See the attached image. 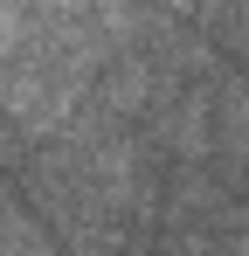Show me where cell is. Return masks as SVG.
<instances>
[{
	"label": "cell",
	"instance_id": "7a4b0ae2",
	"mask_svg": "<svg viewBox=\"0 0 249 256\" xmlns=\"http://www.w3.org/2000/svg\"><path fill=\"white\" fill-rule=\"evenodd\" d=\"M0 256H56L48 236H42V222L21 201H7V194H0Z\"/></svg>",
	"mask_w": 249,
	"mask_h": 256
},
{
	"label": "cell",
	"instance_id": "6da1fadb",
	"mask_svg": "<svg viewBox=\"0 0 249 256\" xmlns=\"http://www.w3.org/2000/svg\"><path fill=\"white\" fill-rule=\"evenodd\" d=\"M214 104H222V111H214V132H222V146H228V152L242 160V173H249V76H228Z\"/></svg>",
	"mask_w": 249,
	"mask_h": 256
}]
</instances>
